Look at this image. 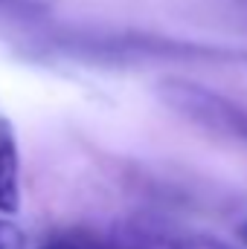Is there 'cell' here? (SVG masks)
Wrapping results in <instances>:
<instances>
[{"label":"cell","instance_id":"1","mask_svg":"<svg viewBox=\"0 0 247 249\" xmlns=\"http://www.w3.org/2000/svg\"><path fill=\"white\" fill-rule=\"evenodd\" d=\"M47 53L87 64H242L247 53L184 41L157 32L137 29H64L53 32L41 44Z\"/></svg>","mask_w":247,"mask_h":249},{"label":"cell","instance_id":"2","mask_svg":"<svg viewBox=\"0 0 247 249\" xmlns=\"http://www.w3.org/2000/svg\"><path fill=\"white\" fill-rule=\"evenodd\" d=\"M157 96L172 113H178L189 124H195L212 136L247 145V110L242 105H236L233 99H227L204 84L186 81V78L160 81Z\"/></svg>","mask_w":247,"mask_h":249},{"label":"cell","instance_id":"3","mask_svg":"<svg viewBox=\"0 0 247 249\" xmlns=\"http://www.w3.org/2000/svg\"><path fill=\"white\" fill-rule=\"evenodd\" d=\"M102 249H233L221 238L189 232L160 220H125L117 223Z\"/></svg>","mask_w":247,"mask_h":249},{"label":"cell","instance_id":"4","mask_svg":"<svg viewBox=\"0 0 247 249\" xmlns=\"http://www.w3.org/2000/svg\"><path fill=\"white\" fill-rule=\"evenodd\" d=\"M21 209V157L9 119L0 116V214Z\"/></svg>","mask_w":247,"mask_h":249},{"label":"cell","instance_id":"5","mask_svg":"<svg viewBox=\"0 0 247 249\" xmlns=\"http://www.w3.org/2000/svg\"><path fill=\"white\" fill-rule=\"evenodd\" d=\"M47 12V0H0V15L6 18H35Z\"/></svg>","mask_w":247,"mask_h":249},{"label":"cell","instance_id":"6","mask_svg":"<svg viewBox=\"0 0 247 249\" xmlns=\"http://www.w3.org/2000/svg\"><path fill=\"white\" fill-rule=\"evenodd\" d=\"M0 249H21V235L9 223H0Z\"/></svg>","mask_w":247,"mask_h":249},{"label":"cell","instance_id":"7","mask_svg":"<svg viewBox=\"0 0 247 249\" xmlns=\"http://www.w3.org/2000/svg\"><path fill=\"white\" fill-rule=\"evenodd\" d=\"M44 249H87V247H79V244H50Z\"/></svg>","mask_w":247,"mask_h":249},{"label":"cell","instance_id":"8","mask_svg":"<svg viewBox=\"0 0 247 249\" xmlns=\"http://www.w3.org/2000/svg\"><path fill=\"white\" fill-rule=\"evenodd\" d=\"M242 241H245V244H247V223H245V226H242Z\"/></svg>","mask_w":247,"mask_h":249},{"label":"cell","instance_id":"9","mask_svg":"<svg viewBox=\"0 0 247 249\" xmlns=\"http://www.w3.org/2000/svg\"><path fill=\"white\" fill-rule=\"evenodd\" d=\"M242 3H247V0H242Z\"/></svg>","mask_w":247,"mask_h":249}]
</instances>
